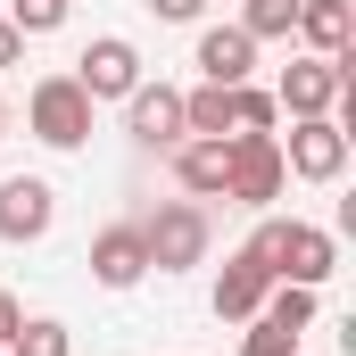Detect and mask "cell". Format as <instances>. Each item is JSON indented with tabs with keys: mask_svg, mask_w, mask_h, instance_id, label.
Listing matches in <instances>:
<instances>
[{
	"mask_svg": "<svg viewBox=\"0 0 356 356\" xmlns=\"http://www.w3.org/2000/svg\"><path fill=\"white\" fill-rule=\"evenodd\" d=\"M348 67L356 50H340V58H290L282 67V83H273V108L282 116H340V99H348Z\"/></svg>",
	"mask_w": 356,
	"mask_h": 356,
	"instance_id": "obj_3",
	"label": "cell"
},
{
	"mask_svg": "<svg viewBox=\"0 0 356 356\" xmlns=\"http://www.w3.org/2000/svg\"><path fill=\"white\" fill-rule=\"evenodd\" d=\"M149 17H158V25H199L207 0H149Z\"/></svg>",
	"mask_w": 356,
	"mask_h": 356,
	"instance_id": "obj_22",
	"label": "cell"
},
{
	"mask_svg": "<svg viewBox=\"0 0 356 356\" xmlns=\"http://www.w3.org/2000/svg\"><path fill=\"white\" fill-rule=\"evenodd\" d=\"M249 67H257V42L241 25H199V75L207 83H249Z\"/></svg>",
	"mask_w": 356,
	"mask_h": 356,
	"instance_id": "obj_12",
	"label": "cell"
},
{
	"mask_svg": "<svg viewBox=\"0 0 356 356\" xmlns=\"http://www.w3.org/2000/svg\"><path fill=\"white\" fill-rule=\"evenodd\" d=\"M0 356H75V332L50 323V315H33V323H17V340H8Z\"/></svg>",
	"mask_w": 356,
	"mask_h": 356,
	"instance_id": "obj_17",
	"label": "cell"
},
{
	"mask_svg": "<svg viewBox=\"0 0 356 356\" xmlns=\"http://www.w3.org/2000/svg\"><path fill=\"white\" fill-rule=\"evenodd\" d=\"M124 133H133L141 149H175V141H191V133H182V91L141 75V83L124 91Z\"/></svg>",
	"mask_w": 356,
	"mask_h": 356,
	"instance_id": "obj_7",
	"label": "cell"
},
{
	"mask_svg": "<svg viewBox=\"0 0 356 356\" xmlns=\"http://www.w3.org/2000/svg\"><path fill=\"white\" fill-rule=\"evenodd\" d=\"M241 356H298V332H282V323H266V315H249V340H241Z\"/></svg>",
	"mask_w": 356,
	"mask_h": 356,
	"instance_id": "obj_21",
	"label": "cell"
},
{
	"mask_svg": "<svg viewBox=\"0 0 356 356\" xmlns=\"http://www.w3.org/2000/svg\"><path fill=\"white\" fill-rule=\"evenodd\" d=\"M207 207L199 199H166L149 224H141V249H149V273H191V266H207Z\"/></svg>",
	"mask_w": 356,
	"mask_h": 356,
	"instance_id": "obj_2",
	"label": "cell"
},
{
	"mask_svg": "<svg viewBox=\"0 0 356 356\" xmlns=\"http://www.w3.org/2000/svg\"><path fill=\"white\" fill-rule=\"evenodd\" d=\"M340 273V241L323 232V224H298L290 216V241H282V266H273V282H298V290H323Z\"/></svg>",
	"mask_w": 356,
	"mask_h": 356,
	"instance_id": "obj_9",
	"label": "cell"
},
{
	"mask_svg": "<svg viewBox=\"0 0 356 356\" xmlns=\"http://www.w3.org/2000/svg\"><path fill=\"white\" fill-rule=\"evenodd\" d=\"M273 124H282L273 91H257V83H232V133H273Z\"/></svg>",
	"mask_w": 356,
	"mask_h": 356,
	"instance_id": "obj_19",
	"label": "cell"
},
{
	"mask_svg": "<svg viewBox=\"0 0 356 356\" xmlns=\"http://www.w3.org/2000/svg\"><path fill=\"white\" fill-rule=\"evenodd\" d=\"M8 25L17 33H58L67 25V0H8Z\"/></svg>",
	"mask_w": 356,
	"mask_h": 356,
	"instance_id": "obj_20",
	"label": "cell"
},
{
	"mask_svg": "<svg viewBox=\"0 0 356 356\" xmlns=\"http://www.w3.org/2000/svg\"><path fill=\"white\" fill-rule=\"evenodd\" d=\"M298 42H307L315 58H340L356 42V8L348 0H298Z\"/></svg>",
	"mask_w": 356,
	"mask_h": 356,
	"instance_id": "obj_14",
	"label": "cell"
},
{
	"mask_svg": "<svg viewBox=\"0 0 356 356\" xmlns=\"http://www.w3.org/2000/svg\"><path fill=\"white\" fill-rule=\"evenodd\" d=\"M166 158H175V182L191 191V199H224V166H232L224 141H199V133H191V141H175Z\"/></svg>",
	"mask_w": 356,
	"mask_h": 356,
	"instance_id": "obj_13",
	"label": "cell"
},
{
	"mask_svg": "<svg viewBox=\"0 0 356 356\" xmlns=\"http://www.w3.org/2000/svg\"><path fill=\"white\" fill-rule=\"evenodd\" d=\"M282 166L298 182H340L348 175V124H340V116H290Z\"/></svg>",
	"mask_w": 356,
	"mask_h": 356,
	"instance_id": "obj_5",
	"label": "cell"
},
{
	"mask_svg": "<svg viewBox=\"0 0 356 356\" xmlns=\"http://www.w3.org/2000/svg\"><path fill=\"white\" fill-rule=\"evenodd\" d=\"M75 83L91 91V108H99V99H124V91L141 83V50H133L124 33H99L83 58H75Z\"/></svg>",
	"mask_w": 356,
	"mask_h": 356,
	"instance_id": "obj_8",
	"label": "cell"
},
{
	"mask_svg": "<svg viewBox=\"0 0 356 356\" xmlns=\"http://www.w3.org/2000/svg\"><path fill=\"white\" fill-rule=\"evenodd\" d=\"M91 91L75 83V75H42V83L25 91V133L42 141V149H83L91 141Z\"/></svg>",
	"mask_w": 356,
	"mask_h": 356,
	"instance_id": "obj_1",
	"label": "cell"
},
{
	"mask_svg": "<svg viewBox=\"0 0 356 356\" xmlns=\"http://www.w3.org/2000/svg\"><path fill=\"white\" fill-rule=\"evenodd\" d=\"M257 315H266V323H282V332H307V323H315V290H298V282H273Z\"/></svg>",
	"mask_w": 356,
	"mask_h": 356,
	"instance_id": "obj_18",
	"label": "cell"
},
{
	"mask_svg": "<svg viewBox=\"0 0 356 356\" xmlns=\"http://www.w3.org/2000/svg\"><path fill=\"white\" fill-rule=\"evenodd\" d=\"M241 33L249 42H290L298 33V0H249L241 8Z\"/></svg>",
	"mask_w": 356,
	"mask_h": 356,
	"instance_id": "obj_16",
	"label": "cell"
},
{
	"mask_svg": "<svg viewBox=\"0 0 356 356\" xmlns=\"http://www.w3.org/2000/svg\"><path fill=\"white\" fill-rule=\"evenodd\" d=\"M17 323H25V307H17V298H8V290H0V348H8V340H17Z\"/></svg>",
	"mask_w": 356,
	"mask_h": 356,
	"instance_id": "obj_24",
	"label": "cell"
},
{
	"mask_svg": "<svg viewBox=\"0 0 356 356\" xmlns=\"http://www.w3.org/2000/svg\"><path fill=\"white\" fill-rule=\"evenodd\" d=\"M182 133H199V141H232V83L182 91Z\"/></svg>",
	"mask_w": 356,
	"mask_h": 356,
	"instance_id": "obj_15",
	"label": "cell"
},
{
	"mask_svg": "<svg viewBox=\"0 0 356 356\" xmlns=\"http://www.w3.org/2000/svg\"><path fill=\"white\" fill-rule=\"evenodd\" d=\"M50 224H58V191L42 175H8L0 182V241H8V249L50 241Z\"/></svg>",
	"mask_w": 356,
	"mask_h": 356,
	"instance_id": "obj_6",
	"label": "cell"
},
{
	"mask_svg": "<svg viewBox=\"0 0 356 356\" xmlns=\"http://www.w3.org/2000/svg\"><path fill=\"white\" fill-rule=\"evenodd\" d=\"M224 149H232V166H224V199H241V207H273L282 182H290V166H282V133H232Z\"/></svg>",
	"mask_w": 356,
	"mask_h": 356,
	"instance_id": "obj_4",
	"label": "cell"
},
{
	"mask_svg": "<svg viewBox=\"0 0 356 356\" xmlns=\"http://www.w3.org/2000/svg\"><path fill=\"white\" fill-rule=\"evenodd\" d=\"M17 58H25V33H17V25L0 17V67H17Z\"/></svg>",
	"mask_w": 356,
	"mask_h": 356,
	"instance_id": "obj_23",
	"label": "cell"
},
{
	"mask_svg": "<svg viewBox=\"0 0 356 356\" xmlns=\"http://www.w3.org/2000/svg\"><path fill=\"white\" fill-rule=\"evenodd\" d=\"M266 290H273V273L257 266L249 249H232V257H224V273H216V315H224V323H249V315L266 307Z\"/></svg>",
	"mask_w": 356,
	"mask_h": 356,
	"instance_id": "obj_11",
	"label": "cell"
},
{
	"mask_svg": "<svg viewBox=\"0 0 356 356\" xmlns=\"http://www.w3.org/2000/svg\"><path fill=\"white\" fill-rule=\"evenodd\" d=\"M0 133H8V91H0Z\"/></svg>",
	"mask_w": 356,
	"mask_h": 356,
	"instance_id": "obj_25",
	"label": "cell"
},
{
	"mask_svg": "<svg viewBox=\"0 0 356 356\" xmlns=\"http://www.w3.org/2000/svg\"><path fill=\"white\" fill-rule=\"evenodd\" d=\"M141 273H149L141 224H108V232H91V282H99V290H133Z\"/></svg>",
	"mask_w": 356,
	"mask_h": 356,
	"instance_id": "obj_10",
	"label": "cell"
}]
</instances>
